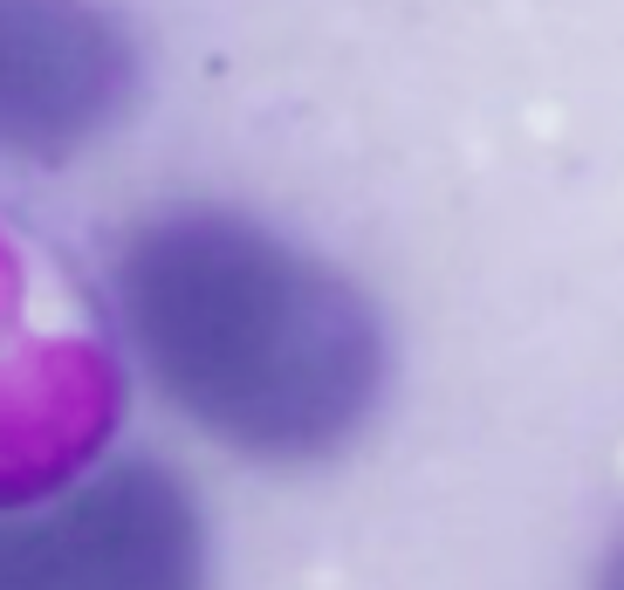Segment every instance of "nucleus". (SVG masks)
<instances>
[{"label":"nucleus","instance_id":"1","mask_svg":"<svg viewBox=\"0 0 624 590\" xmlns=\"http://www.w3.org/2000/svg\"><path fill=\"white\" fill-rule=\"evenodd\" d=\"M117 302L159 391L254 460H323L384 391V330L336 268L233 213H172L117 254Z\"/></svg>","mask_w":624,"mask_h":590},{"label":"nucleus","instance_id":"2","mask_svg":"<svg viewBox=\"0 0 624 590\" xmlns=\"http://www.w3.org/2000/svg\"><path fill=\"white\" fill-rule=\"evenodd\" d=\"M124 419L110 343L49 296L14 233H0V508L49 501L83 481Z\"/></svg>","mask_w":624,"mask_h":590},{"label":"nucleus","instance_id":"3","mask_svg":"<svg viewBox=\"0 0 624 590\" xmlns=\"http://www.w3.org/2000/svg\"><path fill=\"white\" fill-rule=\"evenodd\" d=\"M0 590H207L200 508L151 460L0 508Z\"/></svg>","mask_w":624,"mask_h":590},{"label":"nucleus","instance_id":"4","mask_svg":"<svg viewBox=\"0 0 624 590\" xmlns=\"http://www.w3.org/2000/svg\"><path fill=\"white\" fill-rule=\"evenodd\" d=\"M131 97V42L90 0H0V151L62 159Z\"/></svg>","mask_w":624,"mask_h":590},{"label":"nucleus","instance_id":"5","mask_svg":"<svg viewBox=\"0 0 624 590\" xmlns=\"http://www.w3.org/2000/svg\"><path fill=\"white\" fill-rule=\"evenodd\" d=\"M597 590H624V536H617V549H611L604 570H597Z\"/></svg>","mask_w":624,"mask_h":590}]
</instances>
